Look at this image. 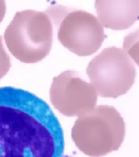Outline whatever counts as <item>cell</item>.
Returning <instances> with one entry per match:
<instances>
[{
	"label": "cell",
	"mask_w": 139,
	"mask_h": 157,
	"mask_svg": "<svg viewBox=\"0 0 139 157\" xmlns=\"http://www.w3.org/2000/svg\"><path fill=\"white\" fill-rule=\"evenodd\" d=\"M46 13L58 26L59 41L78 56H86L95 53L104 40L102 25L90 13L60 5L51 7Z\"/></svg>",
	"instance_id": "cell-4"
},
{
	"label": "cell",
	"mask_w": 139,
	"mask_h": 157,
	"mask_svg": "<svg viewBox=\"0 0 139 157\" xmlns=\"http://www.w3.org/2000/svg\"><path fill=\"white\" fill-rule=\"evenodd\" d=\"M64 147L61 125L44 100L0 87V157H63Z\"/></svg>",
	"instance_id": "cell-1"
},
{
	"label": "cell",
	"mask_w": 139,
	"mask_h": 157,
	"mask_svg": "<svg viewBox=\"0 0 139 157\" xmlns=\"http://www.w3.org/2000/svg\"><path fill=\"white\" fill-rule=\"evenodd\" d=\"M53 25L46 12L24 10L16 13L4 37L13 55L25 63H35L46 57L53 42Z\"/></svg>",
	"instance_id": "cell-3"
},
{
	"label": "cell",
	"mask_w": 139,
	"mask_h": 157,
	"mask_svg": "<svg viewBox=\"0 0 139 157\" xmlns=\"http://www.w3.org/2000/svg\"><path fill=\"white\" fill-rule=\"evenodd\" d=\"M123 47L139 67V28L125 37Z\"/></svg>",
	"instance_id": "cell-8"
},
{
	"label": "cell",
	"mask_w": 139,
	"mask_h": 157,
	"mask_svg": "<svg viewBox=\"0 0 139 157\" xmlns=\"http://www.w3.org/2000/svg\"><path fill=\"white\" fill-rule=\"evenodd\" d=\"M6 12V5L4 1H0V23L5 17Z\"/></svg>",
	"instance_id": "cell-10"
},
{
	"label": "cell",
	"mask_w": 139,
	"mask_h": 157,
	"mask_svg": "<svg viewBox=\"0 0 139 157\" xmlns=\"http://www.w3.org/2000/svg\"><path fill=\"white\" fill-rule=\"evenodd\" d=\"M95 7L101 23L110 29H127L139 19L138 0H98Z\"/></svg>",
	"instance_id": "cell-7"
},
{
	"label": "cell",
	"mask_w": 139,
	"mask_h": 157,
	"mask_svg": "<svg viewBox=\"0 0 139 157\" xmlns=\"http://www.w3.org/2000/svg\"><path fill=\"white\" fill-rule=\"evenodd\" d=\"M86 73L98 95L116 98L125 94L132 87L136 69L125 50L110 47L90 62Z\"/></svg>",
	"instance_id": "cell-5"
},
{
	"label": "cell",
	"mask_w": 139,
	"mask_h": 157,
	"mask_svg": "<svg viewBox=\"0 0 139 157\" xmlns=\"http://www.w3.org/2000/svg\"><path fill=\"white\" fill-rule=\"evenodd\" d=\"M126 125L120 113L102 105L79 116L72 128V138L78 149L91 157L104 156L117 151L125 139Z\"/></svg>",
	"instance_id": "cell-2"
},
{
	"label": "cell",
	"mask_w": 139,
	"mask_h": 157,
	"mask_svg": "<svg viewBox=\"0 0 139 157\" xmlns=\"http://www.w3.org/2000/svg\"><path fill=\"white\" fill-rule=\"evenodd\" d=\"M49 97L54 107L67 117L81 116L95 108L97 93L78 72L66 71L54 77Z\"/></svg>",
	"instance_id": "cell-6"
},
{
	"label": "cell",
	"mask_w": 139,
	"mask_h": 157,
	"mask_svg": "<svg viewBox=\"0 0 139 157\" xmlns=\"http://www.w3.org/2000/svg\"><path fill=\"white\" fill-rule=\"evenodd\" d=\"M11 67L9 56L5 51L2 38L0 36V79L8 73Z\"/></svg>",
	"instance_id": "cell-9"
}]
</instances>
